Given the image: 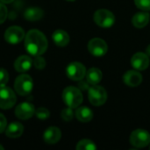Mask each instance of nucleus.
Wrapping results in <instances>:
<instances>
[{
    "instance_id": "4",
    "label": "nucleus",
    "mask_w": 150,
    "mask_h": 150,
    "mask_svg": "<svg viewBox=\"0 0 150 150\" xmlns=\"http://www.w3.org/2000/svg\"><path fill=\"white\" fill-rule=\"evenodd\" d=\"M93 20L98 26L108 28L114 24L115 16L107 9H99L95 11L93 15Z\"/></svg>"
},
{
    "instance_id": "30",
    "label": "nucleus",
    "mask_w": 150,
    "mask_h": 150,
    "mask_svg": "<svg viewBox=\"0 0 150 150\" xmlns=\"http://www.w3.org/2000/svg\"><path fill=\"white\" fill-rule=\"evenodd\" d=\"M78 86H79V89H80V90L86 91V90H89V88H90V83L87 82V80H83V79H82V80H80V81H79V84H78Z\"/></svg>"
},
{
    "instance_id": "22",
    "label": "nucleus",
    "mask_w": 150,
    "mask_h": 150,
    "mask_svg": "<svg viewBox=\"0 0 150 150\" xmlns=\"http://www.w3.org/2000/svg\"><path fill=\"white\" fill-rule=\"evenodd\" d=\"M76 149L77 150H96L97 146L95 142H93L91 140L88 139H83L78 142L76 145Z\"/></svg>"
},
{
    "instance_id": "3",
    "label": "nucleus",
    "mask_w": 150,
    "mask_h": 150,
    "mask_svg": "<svg viewBox=\"0 0 150 150\" xmlns=\"http://www.w3.org/2000/svg\"><path fill=\"white\" fill-rule=\"evenodd\" d=\"M88 98L91 105L100 106L107 100V92L104 87L98 84L91 85L88 90Z\"/></svg>"
},
{
    "instance_id": "2",
    "label": "nucleus",
    "mask_w": 150,
    "mask_h": 150,
    "mask_svg": "<svg viewBox=\"0 0 150 150\" xmlns=\"http://www.w3.org/2000/svg\"><path fill=\"white\" fill-rule=\"evenodd\" d=\"M62 99L67 106L70 108H77L83 102V94L79 88L74 86L66 87L62 92Z\"/></svg>"
},
{
    "instance_id": "34",
    "label": "nucleus",
    "mask_w": 150,
    "mask_h": 150,
    "mask_svg": "<svg viewBox=\"0 0 150 150\" xmlns=\"http://www.w3.org/2000/svg\"><path fill=\"white\" fill-rule=\"evenodd\" d=\"M67 1H75V0H67Z\"/></svg>"
},
{
    "instance_id": "18",
    "label": "nucleus",
    "mask_w": 150,
    "mask_h": 150,
    "mask_svg": "<svg viewBox=\"0 0 150 150\" xmlns=\"http://www.w3.org/2000/svg\"><path fill=\"white\" fill-rule=\"evenodd\" d=\"M75 115L76 117V119L83 123H87L90 122L92 118H93V112L92 111L86 106H81V107H77Z\"/></svg>"
},
{
    "instance_id": "32",
    "label": "nucleus",
    "mask_w": 150,
    "mask_h": 150,
    "mask_svg": "<svg viewBox=\"0 0 150 150\" xmlns=\"http://www.w3.org/2000/svg\"><path fill=\"white\" fill-rule=\"evenodd\" d=\"M146 54L150 57V45L148 46V47H147V49H146Z\"/></svg>"
},
{
    "instance_id": "6",
    "label": "nucleus",
    "mask_w": 150,
    "mask_h": 150,
    "mask_svg": "<svg viewBox=\"0 0 150 150\" xmlns=\"http://www.w3.org/2000/svg\"><path fill=\"white\" fill-rule=\"evenodd\" d=\"M129 141L131 145L135 148H145L150 144V134L145 129H136L132 132Z\"/></svg>"
},
{
    "instance_id": "27",
    "label": "nucleus",
    "mask_w": 150,
    "mask_h": 150,
    "mask_svg": "<svg viewBox=\"0 0 150 150\" xmlns=\"http://www.w3.org/2000/svg\"><path fill=\"white\" fill-rule=\"evenodd\" d=\"M7 15H8V11H7V8L6 6L4 5V3H0V24L4 23L7 18Z\"/></svg>"
},
{
    "instance_id": "19",
    "label": "nucleus",
    "mask_w": 150,
    "mask_h": 150,
    "mask_svg": "<svg viewBox=\"0 0 150 150\" xmlns=\"http://www.w3.org/2000/svg\"><path fill=\"white\" fill-rule=\"evenodd\" d=\"M102 71L98 68L90 69L85 75L86 80L91 85H96L98 83H100V81L102 80Z\"/></svg>"
},
{
    "instance_id": "20",
    "label": "nucleus",
    "mask_w": 150,
    "mask_h": 150,
    "mask_svg": "<svg viewBox=\"0 0 150 150\" xmlns=\"http://www.w3.org/2000/svg\"><path fill=\"white\" fill-rule=\"evenodd\" d=\"M53 40L58 47H66L69 42V36L64 30H56L53 33Z\"/></svg>"
},
{
    "instance_id": "5",
    "label": "nucleus",
    "mask_w": 150,
    "mask_h": 150,
    "mask_svg": "<svg viewBox=\"0 0 150 150\" xmlns=\"http://www.w3.org/2000/svg\"><path fill=\"white\" fill-rule=\"evenodd\" d=\"M33 87V82L32 77L27 74H22L18 76L14 83V88L16 92L20 96L28 95Z\"/></svg>"
},
{
    "instance_id": "9",
    "label": "nucleus",
    "mask_w": 150,
    "mask_h": 150,
    "mask_svg": "<svg viewBox=\"0 0 150 150\" xmlns=\"http://www.w3.org/2000/svg\"><path fill=\"white\" fill-rule=\"evenodd\" d=\"M88 50L94 56H103L108 51L106 42L100 38H93L88 43Z\"/></svg>"
},
{
    "instance_id": "17",
    "label": "nucleus",
    "mask_w": 150,
    "mask_h": 150,
    "mask_svg": "<svg viewBox=\"0 0 150 150\" xmlns=\"http://www.w3.org/2000/svg\"><path fill=\"white\" fill-rule=\"evenodd\" d=\"M24 132V127L21 123L14 121L11 122L5 129V134L9 138H18L22 135Z\"/></svg>"
},
{
    "instance_id": "8",
    "label": "nucleus",
    "mask_w": 150,
    "mask_h": 150,
    "mask_svg": "<svg viewBox=\"0 0 150 150\" xmlns=\"http://www.w3.org/2000/svg\"><path fill=\"white\" fill-rule=\"evenodd\" d=\"M86 68L83 64L78 62H71L66 69V74L68 77L73 81H80L85 77Z\"/></svg>"
},
{
    "instance_id": "21",
    "label": "nucleus",
    "mask_w": 150,
    "mask_h": 150,
    "mask_svg": "<svg viewBox=\"0 0 150 150\" xmlns=\"http://www.w3.org/2000/svg\"><path fill=\"white\" fill-rule=\"evenodd\" d=\"M24 17L29 21H36L43 17V11L38 7H30L25 11Z\"/></svg>"
},
{
    "instance_id": "28",
    "label": "nucleus",
    "mask_w": 150,
    "mask_h": 150,
    "mask_svg": "<svg viewBox=\"0 0 150 150\" xmlns=\"http://www.w3.org/2000/svg\"><path fill=\"white\" fill-rule=\"evenodd\" d=\"M8 81H9L8 72L4 69H0V85H6Z\"/></svg>"
},
{
    "instance_id": "11",
    "label": "nucleus",
    "mask_w": 150,
    "mask_h": 150,
    "mask_svg": "<svg viewBox=\"0 0 150 150\" xmlns=\"http://www.w3.org/2000/svg\"><path fill=\"white\" fill-rule=\"evenodd\" d=\"M149 56L142 52L135 53L131 58V65L136 70H145L149 66Z\"/></svg>"
},
{
    "instance_id": "16",
    "label": "nucleus",
    "mask_w": 150,
    "mask_h": 150,
    "mask_svg": "<svg viewBox=\"0 0 150 150\" xmlns=\"http://www.w3.org/2000/svg\"><path fill=\"white\" fill-rule=\"evenodd\" d=\"M150 20V15L149 12L143 11L141 12H137L134 15L132 18V23L134 26L136 28H143L145 27Z\"/></svg>"
},
{
    "instance_id": "29",
    "label": "nucleus",
    "mask_w": 150,
    "mask_h": 150,
    "mask_svg": "<svg viewBox=\"0 0 150 150\" xmlns=\"http://www.w3.org/2000/svg\"><path fill=\"white\" fill-rule=\"evenodd\" d=\"M6 125H7L6 118H5L2 113H0V134L3 133L4 131H5V129H6Z\"/></svg>"
},
{
    "instance_id": "14",
    "label": "nucleus",
    "mask_w": 150,
    "mask_h": 150,
    "mask_svg": "<svg viewBox=\"0 0 150 150\" xmlns=\"http://www.w3.org/2000/svg\"><path fill=\"white\" fill-rule=\"evenodd\" d=\"M62 136L61 130L56 127H48L43 135L44 142L47 144H55L57 143Z\"/></svg>"
},
{
    "instance_id": "31",
    "label": "nucleus",
    "mask_w": 150,
    "mask_h": 150,
    "mask_svg": "<svg viewBox=\"0 0 150 150\" xmlns=\"http://www.w3.org/2000/svg\"><path fill=\"white\" fill-rule=\"evenodd\" d=\"M14 0H0V2L4 3V4H10V3H12Z\"/></svg>"
},
{
    "instance_id": "12",
    "label": "nucleus",
    "mask_w": 150,
    "mask_h": 150,
    "mask_svg": "<svg viewBox=\"0 0 150 150\" xmlns=\"http://www.w3.org/2000/svg\"><path fill=\"white\" fill-rule=\"evenodd\" d=\"M35 107L29 102L19 104L15 109V115L20 120H28L35 114Z\"/></svg>"
},
{
    "instance_id": "24",
    "label": "nucleus",
    "mask_w": 150,
    "mask_h": 150,
    "mask_svg": "<svg viewBox=\"0 0 150 150\" xmlns=\"http://www.w3.org/2000/svg\"><path fill=\"white\" fill-rule=\"evenodd\" d=\"M35 115L40 120H47V118H49L50 112H49V111L47 108L40 107V108H38L35 111Z\"/></svg>"
},
{
    "instance_id": "35",
    "label": "nucleus",
    "mask_w": 150,
    "mask_h": 150,
    "mask_svg": "<svg viewBox=\"0 0 150 150\" xmlns=\"http://www.w3.org/2000/svg\"><path fill=\"white\" fill-rule=\"evenodd\" d=\"M149 149H150V144H149Z\"/></svg>"
},
{
    "instance_id": "33",
    "label": "nucleus",
    "mask_w": 150,
    "mask_h": 150,
    "mask_svg": "<svg viewBox=\"0 0 150 150\" xmlns=\"http://www.w3.org/2000/svg\"><path fill=\"white\" fill-rule=\"evenodd\" d=\"M0 149H4V147H3V146H2V145H0Z\"/></svg>"
},
{
    "instance_id": "23",
    "label": "nucleus",
    "mask_w": 150,
    "mask_h": 150,
    "mask_svg": "<svg viewBox=\"0 0 150 150\" xmlns=\"http://www.w3.org/2000/svg\"><path fill=\"white\" fill-rule=\"evenodd\" d=\"M74 112H73V108H70V107H67V108H64L62 111V113H61V116H62V119L65 121H70L73 118H74Z\"/></svg>"
},
{
    "instance_id": "7",
    "label": "nucleus",
    "mask_w": 150,
    "mask_h": 150,
    "mask_svg": "<svg viewBox=\"0 0 150 150\" xmlns=\"http://www.w3.org/2000/svg\"><path fill=\"white\" fill-rule=\"evenodd\" d=\"M16 96L13 91L5 86L0 85V108L1 109H10L16 103Z\"/></svg>"
},
{
    "instance_id": "15",
    "label": "nucleus",
    "mask_w": 150,
    "mask_h": 150,
    "mask_svg": "<svg viewBox=\"0 0 150 150\" xmlns=\"http://www.w3.org/2000/svg\"><path fill=\"white\" fill-rule=\"evenodd\" d=\"M33 60L27 55H21L16 59L14 62V68L18 72L24 73L29 70L33 65Z\"/></svg>"
},
{
    "instance_id": "26",
    "label": "nucleus",
    "mask_w": 150,
    "mask_h": 150,
    "mask_svg": "<svg viewBox=\"0 0 150 150\" xmlns=\"http://www.w3.org/2000/svg\"><path fill=\"white\" fill-rule=\"evenodd\" d=\"M33 64L34 67L38 69H42L45 68L46 66V61L43 57H41L40 55H36L34 61H33Z\"/></svg>"
},
{
    "instance_id": "1",
    "label": "nucleus",
    "mask_w": 150,
    "mask_h": 150,
    "mask_svg": "<svg viewBox=\"0 0 150 150\" xmlns=\"http://www.w3.org/2000/svg\"><path fill=\"white\" fill-rule=\"evenodd\" d=\"M25 47L32 55H41L47 49V40L40 31L32 29L25 35Z\"/></svg>"
},
{
    "instance_id": "10",
    "label": "nucleus",
    "mask_w": 150,
    "mask_h": 150,
    "mask_svg": "<svg viewBox=\"0 0 150 150\" xmlns=\"http://www.w3.org/2000/svg\"><path fill=\"white\" fill-rule=\"evenodd\" d=\"M25 37L24 30L19 26H11L4 33V40L10 44H18Z\"/></svg>"
},
{
    "instance_id": "25",
    "label": "nucleus",
    "mask_w": 150,
    "mask_h": 150,
    "mask_svg": "<svg viewBox=\"0 0 150 150\" xmlns=\"http://www.w3.org/2000/svg\"><path fill=\"white\" fill-rule=\"evenodd\" d=\"M135 5L142 11H150V0H134Z\"/></svg>"
},
{
    "instance_id": "13",
    "label": "nucleus",
    "mask_w": 150,
    "mask_h": 150,
    "mask_svg": "<svg viewBox=\"0 0 150 150\" xmlns=\"http://www.w3.org/2000/svg\"><path fill=\"white\" fill-rule=\"evenodd\" d=\"M123 82L129 87H137L142 82V76L139 70H128L123 76Z\"/></svg>"
}]
</instances>
